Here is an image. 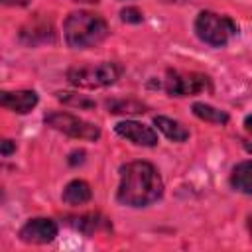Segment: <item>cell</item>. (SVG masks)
<instances>
[{"mask_svg":"<svg viewBox=\"0 0 252 252\" xmlns=\"http://www.w3.org/2000/svg\"><path fill=\"white\" fill-rule=\"evenodd\" d=\"M163 195V181L148 161H130L120 167L118 201L128 207H148Z\"/></svg>","mask_w":252,"mask_h":252,"instance_id":"1","label":"cell"},{"mask_svg":"<svg viewBox=\"0 0 252 252\" xmlns=\"http://www.w3.org/2000/svg\"><path fill=\"white\" fill-rule=\"evenodd\" d=\"M65 39L69 47L75 49H87L98 45L106 35H108V26L106 22L91 12H73L65 20Z\"/></svg>","mask_w":252,"mask_h":252,"instance_id":"2","label":"cell"},{"mask_svg":"<svg viewBox=\"0 0 252 252\" xmlns=\"http://www.w3.org/2000/svg\"><path fill=\"white\" fill-rule=\"evenodd\" d=\"M195 32L201 41L213 47H222L228 43L230 37L238 33V28L228 16H219L215 12H201L195 20Z\"/></svg>","mask_w":252,"mask_h":252,"instance_id":"3","label":"cell"},{"mask_svg":"<svg viewBox=\"0 0 252 252\" xmlns=\"http://www.w3.org/2000/svg\"><path fill=\"white\" fill-rule=\"evenodd\" d=\"M122 69L116 63H98V65H81L67 71L71 85L79 89H100L112 85L120 77Z\"/></svg>","mask_w":252,"mask_h":252,"instance_id":"4","label":"cell"},{"mask_svg":"<svg viewBox=\"0 0 252 252\" xmlns=\"http://www.w3.org/2000/svg\"><path fill=\"white\" fill-rule=\"evenodd\" d=\"M45 124L71 136V138H79V140H98L100 138V130L98 126L91 124V122H85L73 114H67V112H51L45 116Z\"/></svg>","mask_w":252,"mask_h":252,"instance_id":"5","label":"cell"},{"mask_svg":"<svg viewBox=\"0 0 252 252\" xmlns=\"http://www.w3.org/2000/svg\"><path fill=\"white\" fill-rule=\"evenodd\" d=\"M211 89V81L203 73H187V71H167L165 75V91L171 96H189Z\"/></svg>","mask_w":252,"mask_h":252,"instance_id":"6","label":"cell"},{"mask_svg":"<svg viewBox=\"0 0 252 252\" xmlns=\"http://www.w3.org/2000/svg\"><path fill=\"white\" fill-rule=\"evenodd\" d=\"M55 236L57 224L51 219H32L20 230V238L28 244H47L55 240Z\"/></svg>","mask_w":252,"mask_h":252,"instance_id":"7","label":"cell"},{"mask_svg":"<svg viewBox=\"0 0 252 252\" xmlns=\"http://www.w3.org/2000/svg\"><path fill=\"white\" fill-rule=\"evenodd\" d=\"M114 130H116L118 136L130 140V142L136 144V146H148V148H152V146L158 144V134H156L150 126L140 124V122H134V120L118 122V124L114 126Z\"/></svg>","mask_w":252,"mask_h":252,"instance_id":"8","label":"cell"},{"mask_svg":"<svg viewBox=\"0 0 252 252\" xmlns=\"http://www.w3.org/2000/svg\"><path fill=\"white\" fill-rule=\"evenodd\" d=\"M0 104L18 114H26L37 104V94L33 91H4L0 94Z\"/></svg>","mask_w":252,"mask_h":252,"instance_id":"9","label":"cell"},{"mask_svg":"<svg viewBox=\"0 0 252 252\" xmlns=\"http://www.w3.org/2000/svg\"><path fill=\"white\" fill-rule=\"evenodd\" d=\"M55 37V32L51 28V24H45V22H35V24H30L28 28H24L20 32V39L28 45H37V43H45V41H53Z\"/></svg>","mask_w":252,"mask_h":252,"instance_id":"10","label":"cell"},{"mask_svg":"<svg viewBox=\"0 0 252 252\" xmlns=\"http://www.w3.org/2000/svg\"><path fill=\"white\" fill-rule=\"evenodd\" d=\"M69 226H73L75 230L83 232V234H93L100 228H108V222L106 219H102L100 215H94V213H89V215H81V217H71L67 220Z\"/></svg>","mask_w":252,"mask_h":252,"instance_id":"11","label":"cell"},{"mask_svg":"<svg viewBox=\"0 0 252 252\" xmlns=\"http://www.w3.org/2000/svg\"><path fill=\"white\" fill-rule=\"evenodd\" d=\"M230 185L240 193L252 195V161H242L232 169Z\"/></svg>","mask_w":252,"mask_h":252,"instance_id":"12","label":"cell"},{"mask_svg":"<svg viewBox=\"0 0 252 252\" xmlns=\"http://www.w3.org/2000/svg\"><path fill=\"white\" fill-rule=\"evenodd\" d=\"M63 201L67 205H85L87 201H91V187L89 183L75 179L71 183H67V187L63 189Z\"/></svg>","mask_w":252,"mask_h":252,"instance_id":"13","label":"cell"},{"mask_svg":"<svg viewBox=\"0 0 252 252\" xmlns=\"http://www.w3.org/2000/svg\"><path fill=\"white\" fill-rule=\"evenodd\" d=\"M154 124L158 126V130H161L173 142H185L189 138V132L179 122H175V120H171L167 116H156L154 118Z\"/></svg>","mask_w":252,"mask_h":252,"instance_id":"14","label":"cell"},{"mask_svg":"<svg viewBox=\"0 0 252 252\" xmlns=\"http://www.w3.org/2000/svg\"><path fill=\"white\" fill-rule=\"evenodd\" d=\"M193 112L201 120H207V122H213V124H226L228 122V114L224 110H219V108L209 106L205 102H195L193 104Z\"/></svg>","mask_w":252,"mask_h":252,"instance_id":"15","label":"cell"},{"mask_svg":"<svg viewBox=\"0 0 252 252\" xmlns=\"http://www.w3.org/2000/svg\"><path fill=\"white\" fill-rule=\"evenodd\" d=\"M108 112L112 114H142L146 112V106L134 98H120V100H108L106 102Z\"/></svg>","mask_w":252,"mask_h":252,"instance_id":"16","label":"cell"},{"mask_svg":"<svg viewBox=\"0 0 252 252\" xmlns=\"http://www.w3.org/2000/svg\"><path fill=\"white\" fill-rule=\"evenodd\" d=\"M57 98L63 104L69 106H79V108H94V100L83 96V94H75V93H57Z\"/></svg>","mask_w":252,"mask_h":252,"instance_id":"17","label":"cell"},{"mask_svg":"<svg viewBox=\"0 0 252 252\" xmlns=\"http://www.w3.org/2000/svg\"><path fill=\"white\" fill-rule=\"evenodd\" d=\"M120 16H122V20L128 22V24H140V22H142V12H140L138 8H124V10L120 12Z\"/></svg>","mask_w":252,"mask_h":252,"instance_id":"18","label":"cell"},{"mask_svg":"<svg viewBox=\"0 0 252 252\" xmlns=\"http://www.w3.org/2000/svg\"><path fill=\"white\" fill-rule=\"evenodd\" d=\"M2 156L4 158H8L12 152H16V142H12V140H2Z\"/></svg>","mask_w":252,"mask_h":252,"instance_id":"19","label":"cell"},{"mask_svg":"<svg viewBox=\"0 0 252 252\" xmlns=\"http://www.w3.org/2000/svg\"><path fill=\"white\" fill-rule=\"evenodd\" d=\"M85 161V152H73L69 156V163L71 165H77V163H83Z\"/></svg>","mask_w":252,"mask_h":252,"instance_id":"20","label":"cell"},{"mask_svg":"<svg viewBox=\"0 0 252 252\" xmlns=\"http://www.w3.org/2000/svg\"><path fill=\"white\" fill-rule=\"evenodd\" d=\"M2 4H6V6H26V4H30V0H2Z\"/></svg>","mask_w":252,"mask_h":252,"instance_id":"21","label":"cell"},{"mask_svg":"<svg viewBox=\"0 0 252 252\" xmlns=\"http://www.w3.org/2000/svg\"><path fill=\"white\" fill-rule=\"evenodd\" d=\"M244 126H246L248 132H252V114H248V116L244 118Z\"/></svg>","mask_w":252,"mask_h":252,"instance_id":"22","label":"cell"},{"mask_svg":"<svg viewBox=\"0 0 252 252\" xmlns=\"http://www.w3.org/2000/svg\"><path fill=\"white\" fill-rule=\"evenodd\" d=\"M75 2H89V4H94V2H98V0H75Z\"/></svg>","mask_w":252,"mask_h":252,"instance_id":"23","label":"cell"},{"mask_svg":"<svg viewBox=\"0 0 252 252\" xmlns=\"http://www.w3.org/2000/svg\"><path fill=\"white\" fill-rule=\"evenodd\" d=\"M250 230H252V219H250Z\"/></svg>","mask_w":252,"mask_h":252,"instance_id":"24","label":"cell"}]
</instances>
